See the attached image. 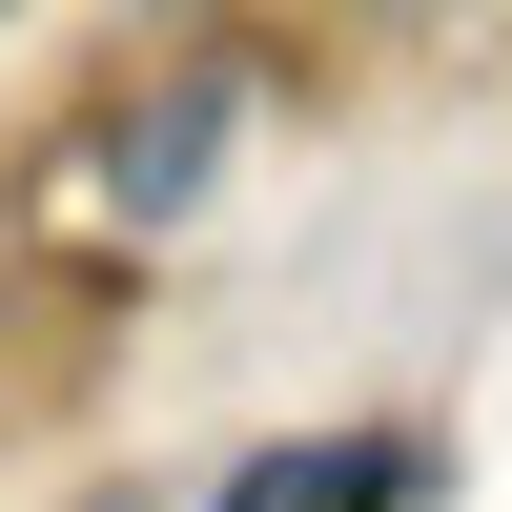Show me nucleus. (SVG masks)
<instances>
[{"instance_id": "7ed1b4c3", "label": "nucleus", "mask_w": 512, "mask_h": 512, "mask_svg": "<svg viewBox=\"0 0 512 512\" xmlns=\"http://www.w3.org/2000/svg\"><path fill=\"white\" fill-rule=\"evenodd\" d=\"M0 21H21V0H0Z\"/></svg>"}, {"instance_id": "f03ea898", "label": "nucleus", "mask_w": 512, "mask_h": 512, "mask_svg": "<svg viewBox=\"0 0 512 512\" xmlns=\"http://www.w3.org/2000/svg\"><path fill=\"white\" fill-rule=\"evenodd\" d=\"M431 472H451L431 431H287V451H246L205 512H431Z\"/></svg>"}, {"instance_id": "f257e3e1", "label": "nucleus", "mask_w": 512, "mask_h": 512, "mask_svg": "<svg viewBox=\"0 0 512 512\" xmlns=\"http://www.w3.org/2000/svg\"><path fill=\"white\" fill-rule=\"evenodd\" d=\"M226 144H246V62H226V41H185V62H144V82H103V103H82V144H62V226L164 246L205 185H226Z\"/></svg>"}]
</instances>
